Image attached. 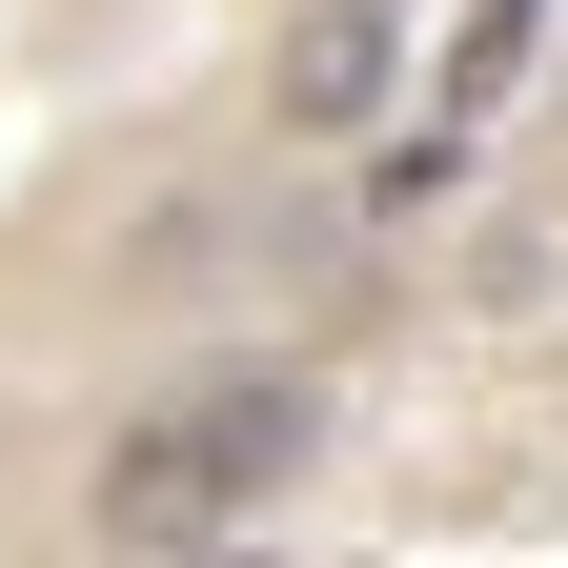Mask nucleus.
<instances>
[{"label": "nucleus", "instance_id": "nucleus-1", "mask_svg": "<svg viewBox=\"0 0 568 568\" xmlns=\"http://www.w3.org/2000/svg\"><path fill=\"white\" fill-rule=\"evenodd\" d=\"M325 447V406L284 386V366H224V386H183V406H142L122 447H102V487H82V528L102 548H224L284 467Z\"/></svg>", "mask_w": 568, "mask_h": 568}, {"label": "nucleus", "instance_id": "nucleus-2", "mask_svg": "<svg viewBox=\"0 0 568 568\" xmlns=\"http://www.w3.org/2000/svg\"><path fill=\"white\" fill-rule=\"evenodd\" d=\"M406 102V0H305L264 61V122H305V142H366Z\"/></svg>", "mask_w": 568, "mask_h": 568}, {"label": "nucleus", "instance_id": "nucleus-3", "mask_svg": "<svg viewBox=\"0 0 568 568\" xmlns=\"http://www.w3.org/2000/svg\"><path fill=\"white\" fill-rule=\"evenodd\" d=\"M568 21V0H447V61H426V122H487V102H508L528 82V41Z\"/></svg>", "mask_w": 568, "mask_h": 568}, {"label": "nucleus", "instance_id": "nucleus-4", "mask_svg": "<svg viewBox=\"0 0 568 568\" xmlns=\"http://www.w3.org/2000/svg\"><path fill=\"white\" fill-rule=\"evenodd\" d=\"M447 183H467V122H406L386 163H366V224H426V203H447Z\"/></svg>", "mask_w": 568, "mask_h": 568}]
</instances>
